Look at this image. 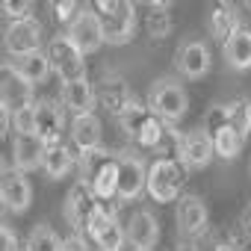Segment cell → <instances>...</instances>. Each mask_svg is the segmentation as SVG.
Returning a JSON list of instances; mask_svg holds the SVG:
<instances>
[{
  "instance_id": "cell-1",
  "label": "cell",
  "mask_w": 251,
  "mask_h": 251,
  "mask_svg": "<svg viewBox=\"0 0 251 251\" xmlns=\"http://www.w3.org/2000/svg\"><path fill=\"white\" fill-rule=\"evenodd\" d=\"M77 172H80L77 183L89 186L98 201H112L115 198V192H118V154H112L106 148L80 154Z\"/></svg>"
},
{
  "instance_id": "cell-2",
  "label": "cell",
  "mask_w": 251,
  "mask_h": 251,
  "mask_svg": "<svg viewBox=\"0 0 251 251\" xmlns=\"http://www.w3.org/2000/svg\"><path fill=\"white\" fill-rule=\"evenodd\" d=\"M148 112L154 118H160L166 127H172V124H177L186 112H189V95L183 89L180 80L175 77H160L148 86Z\"/></svg>"
},
{
  "instance_id": "cell-3",
  "label": "cell",
  "mask_w": 251,
  "mask_h": 251,
  "mask_svg": "<svg viewBox=\"0 0 251 251\" xmlns=\"http://www.w3.org/2000/svg\"><path fill=\"white\" fill-rule=\"evenodd\" d=\"M95 15L103 24L106 45H127L136 36V6L127 0H95Z\"/></svg>"
},
{
  "instance_id": "cell-4",
  "label": "cell",
  "mask_w": 251,
  "mask_h": 251,
  "mask_svg": "<svg viewBox=\"0 0 251 251\" xmlns=\"http://www.w3.org/2000/svg\"><path fill=\"white\" fill-rule=\"evenodd\" d=\"M86 236L95 242L98 251H124V245H127V233H124V225L118 222L115 210L106 207L103 201H98L95 210L89 213Z\"/></svg>"
},
{
  "instance_id": "cell-5",
  "label": "cell",
  "mask_w": 251,
  "mask_h": 251,
  "mask_svg": "<svg viewBox=\"0 0 251 251\" xmlns=\"http://www.w3.org/2000/svg\"><path fill=\"white\" fill-rule=\"evenodd\" d=\"M180 189H183V166L175 157H157L154 163H148L145 192L151 195V201H157V204L177 201Z\"/></svg>"
},
{
  "instance_id": "cell-6",
  "label": "cell",
  "mask_w": 251,
  "mask_h": 251,
  "mask_svg": "<svg viewBox=\"0 0 251 251\" xmlns=\"http://www.w3.org/2000/svg\"><path fill=\"white\" fill-rule=\"evenodd\" d=\"M175 160L183 166V172H198L207 169L210 160L216 157L213 151V136L207 127H195L189 133H175Z\"/></svg>"
},
{
  "instance_id": "cell-7",
  "label": "cell",
  "mask_w": 251,
  "mask_h": 251,
  "mask_svg": "<svg viewBox=\"0 0 251 251\" xmlns=\"http://www.w3.org/2000/svg\"><path fill=\"white\" fill-rule=\"evenodd\" d=\"M48 56L53 62V71L59 74L62 83H74V80H86V62L83 53L77 50V45L71 42L68 33H59L48 42Z\"/></svg>"
},
{
  "instance_id": "cell-8",
  "label": "cell",
  "mask_w": 251,
  "mask_h": 251,
  "mask_svg": "<svg viewBox=\"0 0 251 251\" xmlns=\"http://www.w3.org/2000/svg\"><path fill=\"white\" fill-rule=\"evenodd\" d=\"M42 24L39 18H24V21H9L3 30V48L9 53V59H21L30 56L36 50H42Z\"/></svg>"
},
{
  "instance_id": "cell-9",
  "label": "cell",
  "mask_w": 251,
  "mask_h": 251,
  "mask_svg": "<svg viewBox=\"0 0 251 251\" xmlns=\"http://www.w3.org/2000/svg\"><path fill=\"white\" fill-rule=\"evenodd\" d=\"M148 186V163L133 154V151H124L118 154V201H136Z\"/></svg>"
},
{
  "instance_id": "cell-10",
  "label": "cell",
  "mask_w": 251,
  "mask_h": 251,
  "mask_svg": "<svg viewBox=\"0 0 251 251\" xmlns=\"http://www.w3.org/2000/svg\"><path fill=\"white\" fill-rule=\"evenodd\" d=\"M175 68L183 80H204L213 68V56L207 42L201 39H183L175 53Z\"/></svg>"
},
{
  "instance_id": "cell-11",
  "label": "cell",
  "mask_w": 251,
  "mask_h": 251,
  "mask_svg": "<svg viewBox=\"0 0 251 251\" xmlns=\"http://www.w3.org/2000/svg\"><path fill=\"white\" fill-rule=\"evenodd\" d=\"M0 201H3V210L12 216H21L30 210L33 204V183L24 172L6 166L3 177H0Z\"/></svg>"
},
{
  "instance_id": "cell-12",
  "label": "cell",
  "mask_w": 251,
  "mask_h": 251,
  "mask_svg": "<svg viewBox=\"0 0 251 251\" xmlns=\"http://www.w3.org/2000/svg\"><path fill=\"white\" fill-rule=\"evenodd\" d=\"M68 36H71V42L77 45V50H80L83 56L98 53V50L106 45V42H103V24H100V18L95 15L92 6H83V9H80V15L68 24Z\"/></svg>"
},
{
  "instance_id": "cell-13",
  "label": "cell",
  "mask_w": 251,
  "mask_h": 251,
  "mask_svg": "<svg viewBox=\"0 0 251 251\" xmlns=\"http://www.w3.org/2000/svg\"><path fill=\"white\" fill-rule=\"evenodd\" d=\"M175 225H177V233L183 239L201 236L207 230V225H210V213H207L204 198H198V195H180L177 198V210H175Z\"/></svg>"
},
{
  "instance_id": "cell-14",
  "label": "cell",
  "mask_w": 251,
  "mask_h": 251,
  "mask_svg": "<svg viewBox=\"0 0 251 251\" xmlns=\"http://www.w3.org/2000/svg\"><path fill=\"white\" fill-rule=\"evenodd\" d=\"M124 233H127V245H133V251H154V245L160 242V222L148 207H136L127 216Z\"/></svg>"
},
{
  "instance_id": "cell-15",
  "label": "cell",
  "mask_w": 251,
  "mask_h": 251,
  "mask_svg": "<svg viewBox=\"0 0 251 251\" xmlns=\"http://www.w3.org/2000/svg\"><path fill=\"white\" fill-rule=\"evenodd\" d=\"M62 130H65V112L56 100H36V136L53 148V145H62Z\"/></svg>"
},
{
  "instance_id": "cell-16",
  "label": "cell",
  "mask_w": 251,
  "mask_h": 251,
  "mask_svg": "<svg viewBox=\"0 0 251 251\" xmlns=\"http://www.w3.org/2000/svg\"><path fill=\"white\" fill-rule=\"evenodd\" d=\"M33 89L18 71L12 62L3 65V86H0V100H3V112H18L24 106H33L36 98H33Z\"/></svg>"
},
{
  "instance_id": "cell-17",
  "label": "cell",
  "mask_w": 251,
  "mask_h": 251,
  "mask_svg": "<svg viewBox=\"0 0 251 251\" xmlns=\"http://www.w3.org/2000/svg\"><path fill=\"white\" fill-rule=\"evenodd\" d=\"M98 198L92 195L89 186L83 183H74L71 192L65 195V204H62V213H65V222L71 225V230L77 233H86V222H89V213L95 210Z\"/></svg>"
},
{
  "instance_id": "cell-18",
  "label": "cell",
  "mask_w": 251,
  "mask_h": 251,
  "mask_svg": "<svg viewBox=\"0 0 251 251\" xmlns=\"http://www.w3.org/2000/svg\"><path fill=\"white\" fill-rule=\"evenodd\" d=\"M45 154H48V145H45L36 133H30V136H15V139H12V169H18V172H24V175L42 169Z\"/></svg>"
},
{
  "instance_id": "cell-19",
  "label": "cell",
  "mask_w": 251,
  "mask_h": 251,
  "mask_svg": "<svg viewBox=\"0 0 251 251\" xmlns=\"http://www.w3.org/2000/svg\"><path fill=\"white\" fill-rule=\"evenodd\" d=\"M100 139H103V127H100V118L95 112H83V115L71 118V142L80 154L103 148Z\"/></svg>"
},
{
  "instance_id": "cell-20",
  "label": "cell",
  "mask_w": 251,
  "mask_h": 251,
  "mask_svg": "<svg viewBox=\"0 0 251 251\" xmlns=\"http://www.w3.org/2000/svg\"><path fill=\"white\" fill-rule=\"evenodd\" d=\"M95 92H98V103H103V109L112 112V115H118L124 106H127V100L133 98L127 80H124L121 74H103L98 80Z\"/></svg>"
},
{
  "instance_id": "cell-21",
  "label": "cell",
  "mask_w": 251,
  "mask_h": 251,
  "mask_svg": "<svg viewBox=\"0 0 251 251\" xmlns=\"http://www.w3.org/2000/svg\"><path fill=\"white\" fill-rule=\"evenodd\" d=\"M222 56H225V62H227L230 71H251V30L239 27L222 45Z\"/></svg>"
},
{
  "instance_id": "cell-22",
  "label": "cell",
  "mask_w": 251,
  "mask_h": 251,
  "mask_svg": "<svg viewBox=\"0 0 251 251\" xmlns=\"http://www.w3.org/2000/svg\"><path fill=\"white\" fill-rule=\"evenodd\" d=\"M62 103L65 109H71L74 115H83V112H95V103H98V92L95 86L86 80H74V83H62Z\"/></svg>"
},
{
  "instance_id": "cell-23",
  "label": "cell",
  "mask_w": 251,
  "mask_h": 251,
  "mask_svg": "<svg viewBox=\"0 0 251 251\" xmlns=\"http://www.w3.org/2000/svg\"><path fill=\"white\" fill-rule=\"evenodd\" d=\"M207 27H210V33H213V39H219L222 45L242 27V21H239V9L233 6V3H216L213 9H210V15H207Z\"/></svg>"
},
{
  "instance_id": "cell-24",
  "label": "cell",
  "mask_w": 251,
  "mask_h": 251,
  "mask_svg": "<svg viewBox=\"0 0 251 251\" xmlns=\"http://www.w3.org/2000/svg\"><path fill=\"white\" fill-rule=\"evenodd\" d=\"M77 166H80V157L62 142V145L48 148L45 163H42V172H45V177H50V180H65Z\"/></svg>"
},
{
  "instance_id": "cell-25",
  "label": "cell",
  "mask_w": 251,
  "mask_h": 251,
  "mask_svg": "<svg viewBox=\"0 0 251 251\" xmlns=\"http://www.w3.org/2000/svg\"><path fill=\"white\" fill-rule=\"evenodd\" d=\"M9 62L15 65V71H18L30 86H42V83H48L50 74H53V62H50V56H48L45 50H36V53H30V56L9 59Z\"/></svg>"
},
{
  "instance_id": "cell-26",
  "label": "cell",
  "mask_w": 251,
  "mask_h": 251,
  "mask_svg": "<svg viewBox=\"0 0 251 251\" xmlns=\"http://www.w3.org/2000/svg\"><path fill=\"white\" fill-rule=\"evenodd\" d=\"M210 136H213V151H216L219 160H236V157L242 154V142H245V139L239 136V130L233 127L230 121L210 127Z\"/></svg>"
},
{
  "instance_id": "cell-27",
  "label": "cell",
  "mask_w": 251,
  "mask_h": 251,
  "mask_svg": "<svg viewBox=\"0 0 251 251\" xmlns=\"http://www.w3.org/2000/svg\"><path fill=\"white\" fill-rule=\"evenodd\" d=\"M115 121H118V127H121L124 133L136 139V133L142 130V124L148 121V103H142V100L133 95V98L127 100V106L115 115Z\"/></svg>"
},
{
  "instance_id": "cell-28",
  "label": "cell",
  "mask_w": 251,
  "mask_h": 251,
  "mask_svg": "<svg viewBox=\"0 0 251 251\" xmlns=\"http://www.w3.org/2000/svg\"><path fill=\"white\" fill-rule=\"evenodd\" d=\"M172 3H148L145 6V30L151 39H166L172 33Z\"/></svg>"
},
{
  "instance_id": "cell-29",
  "label": "cell",
  "mask_w": 251,
  "mask_h": 251,
  "mask_svg": "<svg viewBox=\"0 0 251 251\" xmlns=\"http://www.w3.org/2000/svg\"><path fill=\"white\" fill-rule=\"evenodd\" d=\"M62 248V239H59V233L50 227V225H36L30 233H27V245H24V251H59Z\"/></svg>"
},
{
  "instance_id": "cell-30",
  "label": "cell",
  "mask_w": 251,
  "mask_h": 251,
  "mask_svg": "<svg viewBox=\"0 0 251 251\" xmlns=\"http://www.w3.org/2000/svg\"><path fill=\"white\" fill-rule=\"evenodd\" d=\"M225 112H227V121L239 130V136L248 139L251 136V100H245V98L230 100V103H225Z\"/></svg>"
},
{
  "instance_id": "cell-31",
  "label": "cell",
  "mask_w": 251,
  "mask_h": 251,
  "mask_svg": "<svg viewBox=\"0 0 251 251\" xmlns=\"http://www.w3.org/2000/svg\"><path fill=\"white\" fill-rule=\"evenodd\" d=\"M163 142V121L148 115V121L142 124V130L136 133V145L139 148H157Z\"/></svg>"
},
{
  "instance_id": "cell-32",
  "label": "cell",
  "mask_w": 251,
  "mask_h": 251,
  "mask_svg": "<svg viewBox=\"0 0 251 251\" xmlns=\"http://www.w3.org/2000/svg\"><path fill=\"white\" fill-rule=\"evenodd\" d=\"M0 12L6 15V21H24V18H33V3L30 0H24V3L6 0V3H0Z\"/></svg>"
},
{
  "instance_id": "cell-33",
  "label": "cell",
  "mask_w": 251,
  "mask_h": 251,
  "mask_svg": "<svg viewBox=\"0 0 251 251\" xmlns=\"http://www.w3.org/2000/svg\"><path fill=\"white\" fill-rule=\"evenodd\" d=\"M80 3H77V0H62V3H53L50 6V12H53V18L59 21V24H71L77 15H80Z\"/></svg>"
},
{
  "instance_id": "cell-34",
  "label": "cell",
  "mask_w": 251,
  "mask_h": 251,
  "mask_svg": "<svg viewBox=\"0 0 251 251\" xmlns=\"http://www.w3.org/2000/svg\"><path fill=\"white\" fill-rule=\"evenodd\" d=\"M59 251H92V248H89V239H86L83 233L71 230V233L62 239V248H59Z\"/></svg>"
},
{
  "instance_id": "cell-35",
  "label": "cell",
  "mask_w": 251,
  "mask_h": 251,
  "mask_svg": "<svg viewBox=\"0 0 251 251\" xmlns=\"http://www.w3.org/2000/svg\"><path fill=\"white\" fill-rule=\"evenodd\" d=\"M0 236H3V251H18V233L12 230V225L0 227Z\"/></svg>"
},
{
  "instance_id": "cell-36",
  "label": "cell",
  "mask_w": 251,
  "mask_h": 251,
  "mask_svg": "<svg viewBox=\"0 0 251 251\" xmlns=\"http://www.w3.org/2000/svg\"><path fill=\"white\" fill-rule=\"evenodd\" d=\"M213 251H239V248H236V245H230V242H219Z\"/></svg>"
},
{
  "instance_id": "cell-37",
  "label": "cell",
  "mask_w": 251,
  "mask_h": 251,
  "mask_svg": "<svg viewBox=\"0 0 251 251\" xmlns=\"http://www.w3.org/2000/svg\"><path fill=\"white\" fill-rule=\"evenodd\" d=\"M248 225H251V207H248Z\"/></svg>"
},
{
  "instance_id": "cell-38",
  "label": "cell",
  "mask_w": 251,
  "mask_h": 251,
  "mask_svg": "<svg viewBox=\"0 0 251 251\" xmlns=\"http://www.w3.org/2000/svg\"><path fill=\"white\" fill-rule=\"evenodd\" d=\"M248 9H251V0H248Z\"/></svg>"
}]
</instances>
